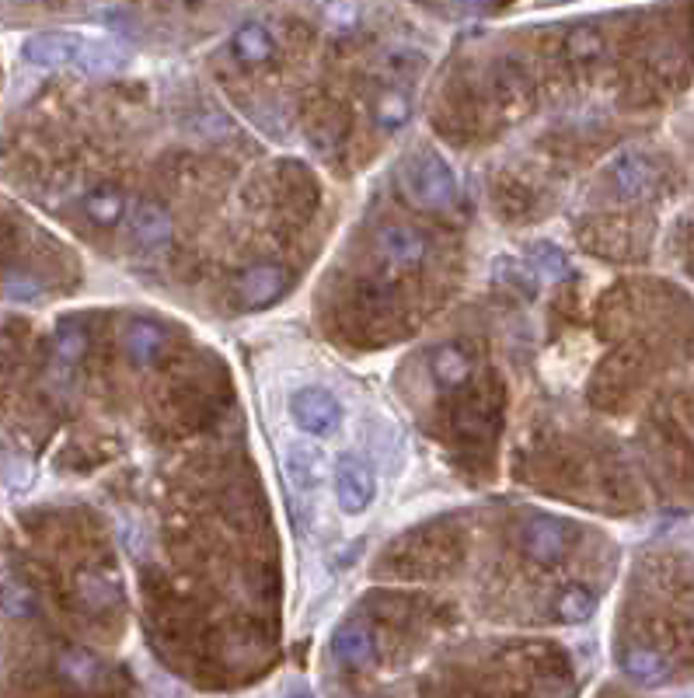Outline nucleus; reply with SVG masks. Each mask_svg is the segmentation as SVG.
I'll use <instances>...</instances> for the list:
<instances>
[{
    "mask_svg": "<svg viewBox=\"0 0 694 698\" xmlns=\"http://www.w3.org/2000/svg\"><path fill=\"white\" fill-rule=\"evenodd\" d=\"M39 67H84V71H112L123 63V53L108 46L102 39H81V35H32L21 46Z\"/></svg>",
    "mask_w": 694,
    "mask_h": 698,
    "instance_id": "1",
    "label": "nucleus"
},
{
    "mask_svg": "<svg viewBox=\"0 0 694 698\" xmlns=\"http://www.w3.org/2000/svg\"><path fill=\"white\" fill-rule=\"evenodd\" d=\"M401 189L422 210H446L461 195L454 168L433 150H416V155L406 158V165H401Z\"/></svg>",
    "mask_w": 694,
    "mask_h": 698,
    "instance_id": "2",
    "label": "nucleus"
},
{
    "mask_svg": "<svg viewBox=\"0 0 694 698\" xmlns=\"http://www.w3.org/2000/svg\"><path fill=\"white\" fill-rule=\"evenodd\" d=\"M576 538H579L576 528H572V524H566V520L530 517L520 528V552H524V559L551 570V565H558L572 552Z\"/></svg>",
    "mask_w": 694,
    "mask_h": 698,
    "instance_id": "3",
    "label": "nucleus"
},
{
    "mask_svg": "<svg viewBox=\"0 0 694 698\" xmlns=\"http://www.w3.org/2000/svg\"><path fill=\"white\" fill-rule=\"evenodd\" d=\"M374 248H377V258L385 262V266L391 273H401V269H416L427 262L430 255V237L422 234L419 228L412 224H380L377 234H374Z\"/></svg>",
    "mask_w": 694,
    "mask_h": 698,
    "instance_id": "4",
    "label": "nucleus"
},
{
    "mask_svg": "<svg viewBox=\"0 0 694 698\" xmlns=\"http://www.w3.org/2000/svg\"><path fill=\"white\" fill-rule=\"evenodd\" d=\"M290 416L311 436H332L343 423V405L328 388H301L290 395Z\"/></svg>",
    "mask_w": 694,
    "mask_h": 698,
    "instance_id": "5",
    "label": "nucleus"
},
{
    "mask_svg": "<svg viewBox=\"0 0 694 698\" xmlns=\"http://www.w3.org/2000/svg\"><path fill=\"white\" fill-rule=\"evenodd\" d=\"M335 499H339V510L349 517L364 514L377 499V478L364 457L343 454L335 462Z\"/></svg>",
    "mask_w": 694,
    "mask_h": 698,
    "instance_id": "6",
    "label": "nucleus"
},
{
    "mask_svg": "<svg viewBox=\"0 0 694 698\" xmlns=\"http://www.w3.org/2000/svg\"><path fill=\"white\" fill-rule=\"evenodd\" d=\"M234 290H238V300L244 304V308L262 311V308H269V304H276L283 297L286 273L280 266H273V262H255V266H249L234 279Z\"/></svg>",
    "mask_w": 694,
    "mask_h": 698,
    "instance_id": "7",
    "label": "nucleus"
},
{
    "mask_svg": "<svg viewBox=\"0 0 694 698\" xmlns=\"http://www.w3.org/2000/svg\"><path fill=\"white\" fill-rule=\"evenodd\" d=\"M129 237L133 245H137V252H165L171 245L175 237V224H171V213L161 207V203H137V210H133L129 216Z\"/></svg>",
    "mask_w": 694,
    "mask_h": 698,
    "instance_id": "8",
    "label": "nucleus"
},
{
    "mask_svg": "<svg viewBox=\"0 0 694 698\" xmlns=\"http://www.w3.org/2000/svg\"><path fill=\"white\" fill-rule=\"evenodd\" d=\"M231 53L241 67H262L276 56V35L265 21H244L231 35Z\"/></svg>",
    "mask_w": 694,
    "mask_h": 698,
    "instance_id": "9",
    "label": "nucleus"
},
{
    "mask_svg": "<svg viewBox=\"0 0 694 698\" xmlns=\"http://www.w3.org/2000/svg\"><path fill=\"white\" fill-rule=\"evenodd\" d=\"M611 186L618 195H624V200H642V195H649L656 186V168L649 158L629 150V155H621L611 165Z\"/></svg>",
    "mask_w": 694,
    "mask_h": 698,
    "instance_id": "10",
    "label": "nucleus"
},
{
    "mask_svg": "<svg viewBox=\"0 0 694 698\" xmlns=\"http://www.w3.org/2000/svg\"><path fill=\"white\" fill-rule=\"evenodd\" d=\"M621 670H624V678H632L635 685L656 688L670 678V660L653 646L632 643V646L621 649Z\"/></svg>",
    "mask_w": 694,
    "mask_h": 698,
    "instance_id": "11",
    "label": "nucleus"
},
{
    "mask_svg": "<svg viewBox=\"0 0 694 698\" xmlns=\"http://www.w3.org/2000/svg\"><path fill=\"white\" fill-rule=\"evenodd\" d=\"M84 213H87V221L98 224V228H116L126 221V213H129V200H126V192L119 186H95V189H87L84 192Z\"/></svg>",
    "mask_w": 694,
    "mask_h": 698,
    "instance_id": "12",
    "label": "nucleus"
},
{
    "mask_svg": "<svg viewBox=\"0 0 694 698\" xmlns=\"http://www.w3.org/2000/svg\"><path fill=\"white\" fill-rule=\"evenodd\" d=\"M126 349H129V360L137 367L158 363L161 353L168 349V329L158 321H150V318H137L126 332Z\"/></svg>",
    "mask_w": 694,
    "mask_h": 698,
    "instance_id": "13",
    "label": "nucleus"
},
{
    "mask_svg": "<svg viewBox=\"0 0 694 698\" xmlns=\"http://www.w3.org/2000/svg\"><path fill=\"white\" fill-rule=\"evenodd\" d=\"M374 649L377 646H374L370 628L356 625V622H346L343 628H335V636H332V653L343 667H367L374 660Z\"/></svg>",
    "mask_w": 694,
    "mask_h": 698,
    "instance_id": "14",
    "label": "nucleus"
},
{
    "mask_svg": "<svg viewBox=\"0 0 694 698\" xmlns=\"http://www.w3.org/2000/svg\"><path fill=\"white\" fill-rule=\"evenodd\" d=\"M593 607H597V594L587 583H566V586H558V594L551 597L555 618L572 622V625L587 622L593 615Z\"/></svg>",
    "mask_w": 694,
    "mask_h": 698,
    "instance_id": "15",
    "label": "nucleus"
},
{
    "mask_svg": "<svg viewBox=\"0 0 694 698\" xmlns=\"http://www.w3.org/2000/svg\"><path fill=\"white\" fill-rule=\"evenodd\" d=\"M430 370L443 388H458L461 381H467V374H472V357L464 353V346L443 342L430 360Z\"/></svg>",
    "mask_w": 694,
    "mask_h": 698,
    "instance_id": "16",
    "label": "nucleus"
},
{
    "mask_svg": "<svg viewBox=\"0 0 694 698\" xmlns=\"http://www.w3.org/2000/svg\"><path fill=\"white\" fill-rule=\"evenodd\" d=\"M412 116V98L401 92V87H385L374 98V123L385 129V134H398L401 126Z\"/></svg>",
    "mask_w": 694,
    "mask_h": 698,
    "instance_id": "17",
    "label": "nucleus"
},
{
    "mask_svg": "<svg viewBox=\"0 0 694 698\" xmlns=\"http://www.w3.org/2000/svg\"><path fill=\"white\" fill-rule=\"evenodd\" d=\"M81 357H84V329H81V321H63L56 329V336H53V360H56V367L71 370Z\"/></svg>",
    "mask_w": 694,
    "mask_h": 698,
    "instance_id": "18",
    "label": "nucleus"
},
{
    "mask_svg": "<svg viewBox=\"0 0 694 698\" xmlns=\"http://www.w3.org/2000/svg\"><path fill=\"white\" fill-rule=\"evenodd\" d=\"M77 597L87 611H108L116 604V591H112V583L102 580L98 573H81L77 577Z\"/></svg>",
    "mask_w": 694,
    "mask_h": 698,
    "instance_id": "19",
    "label": "nucleus"
},
{
    "mask_svg": "<svg viewBox=\"0 0 694 698\" xmlns=\"http://www.w3.org/2000/svg\"><path fill=\"white\" fill-rule=\"evenodd\" d=\"M530 269L541 276V279H562L566 273H569V262H566V255L558 252V248H551V245H537L534 252H530Z\"/></svg>",
    "mask_w": 694,
    "mask_h": 698,
    "instance_id": "20",
    "label": "nucleus"
},
{
    "mask_svg": "<svg viewBox=\"0 0 694 698\" xmlns=\"http://www.w3.org/2000/svg\"><path fill=\"white\" fill-rule=\"evenodd\" d=\"M325 25L332 35H349L356 25H360V8L353 0H332L325 8Z\"/></svg>",
    "mask_w": 694,
    "mask_h": 698,
    "instance_id": "21",
    "label": "nucleus"
},
{
    "mask_svg": "<svg viewBox=\"0 0 694 698\" xmlns=\"http://www.w3.org/2000/svg\"><path fill=\"white\" fill-rule=\"evenodd\" d=\"M569 53H572L576 60H597V56L603 53V39H600V32H593V29H576V32L569 35Z\"/></svg>",
    "mask_w": 694,
    "mask_h": 698,
    "instance_id": "22",
    "label": "nucleus"
},
{
    "mask_svg": "<svg viewBox=\"0 0 694 698\" xmlns=\"http://www.w3.org/2000/svg\"><path fill=\"white\" fill-rule=\"evenodd\" d=\"M60 667L71 674L74 681H92V674H95V660L87 657V653H81V649H71V653H63V660H60Z\"/></svg>",
    "mask_w": 694,
    "mask_h": 698,
    "instance_id": "23",
    "label": "nucleus"
},
{
    "mask_svg": "<svg viewBox=\"0 0 694 698\" xmlns=\"http://www.w3.org/2000/svg\"><path fill=\"white\" fill-rule=\"evenodd\" d=\"M0 604H4L11 615H25V611H32V597L21 591V586H4V591H0Z\"/></svg>",
    "mask_w": 694,
    "mask_h": 698,
    "instance_id": "24",
    "label": "nucleus"
},
{
    "mask_svg": "<svg viewBox=\"0 0 694 698\" xmlns=\"http://www.w3.org/2000/svg\"><path fill=\"white\" fill-rule=\"evenodd\" d=\"M454 4L461 8V11H467V14H479V11H485L492 0H454Z\"/></svg>",
    "mask_w": 694,
    "mask_h": 698,
    "instance_id": "25",
    "label": "nucleus"
},
{
    "mask_svg": "<svg viewBox=\"0 0 694 698\" xmlns=\"http://www.w3.org/2000/svg\"><path fill=\"white\" fill-rule=\"evenodd\" d=\"M182 4H196V0H182Z\"/></svg>",
    "mask_w": 694,
    "mask_h": 698,
    "instance_id": "26",
    "label": "nucleus"
},
{
    "mask_svg": "<svg viewBox=\"0 0 694 698\" xmlns=\"http://www.w3.org/2000/svg\"><path fill=\"white\" fill-rule=\"evenodd\" d=\"M25 4H29V0H25Z\"/></svg>",
    "mask_w": 694,
    "mask_h": 698,
    "instance_id": "27",
    "label": "nucleus"
}]
</instances>
